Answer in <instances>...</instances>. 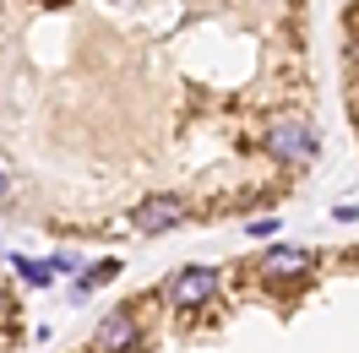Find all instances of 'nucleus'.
I'll return each mask as SVG.
<instances>
[{
    "label": "nucleus",
    "instance_id": "f257e3e1",
    "mask_svg": "<svg viewBox=\"0 0 359 353\" xmlns=\"http://www.w3.org/2000/svg\"><path fill=\"white\" fill-rule=\"evenodd\" d=\"M267 153L278 158V163L299 169V163H316L321 136H316V125H305V120H278V125H267Z\"/></svg>",
    "mask_w": 359,
    "mask_h": 353
},
{
    "label": "nucleus",
    "instance_id": "f03ea898",
    "mask_svg": "<svg viewBox=\"0 0 359 353\" xmlns=\"http://www.w3.org/2000/svg\"><path fill=\"white\" fill-rule=\"evenodd\" d=\"M218 266H185V272H175L169 283H163V299L175 310H202L212 293H218Z\"/></svg>",
    "mask_w": 359,
    "mask_h": 353
},
{
    "label": "nucleus",
    "instance_id": "7ed1b4c3",
    "mask_svg": "<svg viewBox=\"0 0 359 353\" xmlns=\"http://www.w3.org/2000/svg\"><path fill=\"white\" fill-rule=\"evenodd\" d=\"M185 218H191V207H185L180 196H147L142 207H136L131 223L142 228V234H163V228H180Z\"/></svg>",
    "mask_w": 359,
    "mask_h": 353
},
{
    "label": "nucleus",
    "instance_id": "20e7f679",
    "mask_svg": "<svg viewBox=\"0 0 359 353\" xmlns=\"http://www.w3.org/2000/svg\"><path fill=\"white\" fill-rule=\"evenodd\" d=\"M93 342H98V353H136V305L104 315L98 331H93Z\"/></svg>",
    "mask_w": 359,
    "mask_h": 353
},
{
    "label": "nucleus",
    "instance_id": "39448f33",
    "mask_svg": "<svg viewBox=\"0 0 359 353\" xmlns=\"http://www.w3.org/2000/svg\"><path fill=\"white\" fill-rule=\"evenodd\" d=\"M311 266H316L311 250H299V244H278V250L262 256V277H267V283H294V277H305Z\"/></svg>",
    "mask_w": 359,
    "mask_h": 353
},
{
    "label": "nucleus",
    "instance_id": "423d86ee",
    "mask_svg": "<svg viewBox=\"0 0 359 353\" xmlns=\"http://www.w3.org/2000/svg\"><path fill=\"white\" fill-rule=\"evenodd\" d=\"M17 266H22V283H49V277H60L49 261H17Z\"/></svg>",
    "mask_w": 359,
    "mask_h": 353
},
{
    "label": "nucleus",
    "instance_id": "0eeeda50",
    "mask_svg": "<svg viewBox=\"0 0 359 353\" xmlns=\"http://www.w3.org/2000/svg\"><path fill=\"white\" fill-rule=\"evenodd\" d=\"M245 234H250V240H267V234H278V218H256V223H245Z\"/></svg>",
    "mask_w": 359,
    "mask_h": 353
},
{
    "label": "nucleus",
    "instance_id": "6e6552de",
    "mask_svg": "<svg viewBox=\"0 0 359 353\" xmlns=\"http://www.w3.org/2000/svg\"><path fill=\"white\" fill-rule=\"evenodd\" d=\"M109 277H120V261H98V272H88L82 283H109Z\"/></svg>",
    "mask_w": 359,
    "mask_h": 353
},
{
    "label": "nucleus",
    "instance_id": "1a4fd4ad",
    "mask_svg": "<svg viewBox=\"0 0 359 353\" xmlns=\"http://www.w3.org/2000/svg\"><path fill=\"white\" fill-rule=\"evenodd\" d=\"M6 191H11V179H6V169H0V201H6Z\"/></svg>",
    "mask_w": 359,
    "mask_h": 353
},
{
    "label": "nucleus",
    "instance_id": "9d476101",
    "mask_svg": "<svg viewBox=\"0 0 359 353\" xmlns=\"http://www.w3.org/2000/svg\"><path fill=\"white\" fill-rule=\"evenodd\" d=\"M39 6H66V0H39Z\"/></svg>",
    "mask_w": 359,
    "mask_h": 353
}]
</instances>
